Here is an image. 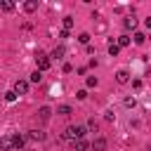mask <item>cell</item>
Here are the masks:
<instances>
[{"label":"cell","instance_id":"obj_1","mask_svg":"<svg viewBox=\"0 0 151 151\" xmlns=\"http://www.w3.org/2000/svg\"><path fill=\"white\" fill-rule=\"evenodd\" d=\"M83 134H85V127H83V125H71V127H66L64 139H73V142H78V139H83Z\"/></svg>","mask_w":151,"mask_h":151},{"label":"cell","instance_id":"obj_2","mask_svg":"<svg viewBox=\"0 0 151 151\" xmlns=\"http://www.w3.org/2000/svg\"><path fill=\"white\" fill-rule=\"evenodd\" d=\"M35 64H38V71H45V68H50V57L38 54V57H35Z\"/></svg>","mask_w":151,"mask_h":151},{"label":"cell","instance_id":"obj_3","mask_svg":"<svg viewBox=\"0 0 151 151\" xmlns=\"http://www.w3.org/2000/svg\"><path fill=\"white\" fill-rule=\"evenodd\" d=\"M28 92V83L26 80H17L14 83V94H26Z\"/></svg>","mask_w":151,"mask_h":151},{"label":"cell","instance_id":"obj_4","mask_svg":"<svg viewBox=\"0 0 151 151\" xmlns=\"http://www.w3.org/2000/svg\"><path fill=\"white\" fill-rule=\"evenodd\" d=\"M24 144H26L24 134H12V149H24Z\"/></svg>","mask_w":151,"mask_h":151},{"label":"cell","instance_id":"obj_5","mask_svg":"<svg viewBox=\"0 0 151 151\" xmlns=\"http://www.w3.org/2000/svg\"><path fill=\"white\" fill-rule=\"evenodd\" d=\"M50 116H52V109H50V106H42V109L38 111V118H40V123H47V120H50Z\"/></svg>","mask_w":151,"mask_h":151},{"label":"cell","instance_id":"obj_6","mask_svg":"<svg viewBox=\"0 0 151 151\" xmlns=\"http://www.w3.org/2000/svg\"><path fill=\"white\" fill-rule=\"evenodd\" d=\"M90 149H94V151H104V149H106V139H104V137L94 139V142L90 144Z\"/></svg>","mask_w":151,"mask_h":151},{"label":"cell","instance_id":"obj_7","mask_svg":"<svg viewBox=\"0 0 151 151\" xmlns=\"http://www.w3.org/2000/svg\"><path fill=\"white\" fill-rule=\"evenodd\" d=\"M116 80H118V83H120V85H125V83H127V80H130V73H127V71H123V68H120V71H118V73H116Z\"/></svg>","mask_w":151,"mask_h":151},{"label":"cell","instance_id":"obj_8","mask_svg":"<svg viewBox=\"0 0 151 151\" xmlns=\"http://www.w3.org/2000/svg\"><path fill=\"white\" fill-rule=\"evenodd\" d=\"M28 139H35V142H42V139H45V132H42V130H31V132H28Z\"/></svg>","mask_w":151,"mask_h":151},{"label":"cell","instance_id":"obj_9","mask_svg":"<svg viewBox=\"0 0 151 151\" xmlns=\"http://www.w3.org/2000/svg\"><path fill=\"white\" fill-rule=\"evenodd\" d=\"M35 9H38V2H35V0L24 2V12H28V14H31V12H35Z\"/></svg>","mask_w":151,"mask_h":151},{"label":"cell","instance_id":"obj_10","mask_svg":"<svg viewBox=\"0 0 151 151\" xmlns=\"http://www.w3.org/2000/svg\"><path fill=\"white\" fill-rule=\"evenodd\" d=\"M0 146H2V149H7V151H9V149H12V134H5V137H2V139H0Z\"/></svg>","mask_w":151,"mask_h":151},{"label":"cell","instance_id":"obj_11","mask_svg":"<svg viewBox=\"0 0 151 151\" xmlns=\"http://www.w3.org/2000/svg\"><path fill=\"white\" fill-rule=\"evenodd\" d=\"M76 151H90V142L78 139V142H76Z\"/></svg>","mask_w":151,"mask_h":151},{"label":"cell","instance_id":"obj_12","mask_svg":"<svg viewBox=\"0 0 151 151\" xmlns=\"http://www.w3.org/2000/svg\"><path fill=\"white\" fill-rule=\"evenodd\" d=\"M134 26H137V19H134V14L125 17V28H134Z\"/></svg>","mask_w":151,"mask_h":151},{"label":"cell","instance_id":"obj_13","mask_svg":"<svg viewBox=\"0 0 151 151\" xmlns=\"http://www.w3.org/2000/svg\"><path fill=\"white\" fill-rule=\"evenodd\" d=\"M64 54H66V50H64V47H54V50H52V57H54V59H61Z\"/></svg>","mask_w":151,"mask_h":151},{"label":"cell","instance_id":"obj_14","mask_svg":"<svg viewBox=\"0 0 151 151\" xmlns=\"http://www.w3.org/2000/svg\"><path fill=\"white\" fill-rule=\"evenodd\" d=\"M0 7H2L5 12H12V9H14V2H9V0H2V2H0Z\"/></svg>","mask_w":151,"mask_h":151},{"label":"cell","instance_id":"obj_15","mask_svg":"<svg viewBox=\"0 0 151 151\" xmlns=\"http://www.w3.org/2000/svg\"><path fill=\"white\" fill-rule=\"evenodd\" d=\"M61 24H64V31H71V28H73V19H71V17H64Z\"/></svg>","mask_w":151,"mask_h":151},{"label":"cell","instance_id":"obj_16","mask_svg":"<svg viewBox=\"0 0 151 151\" xmlns=\"http://www.w3.org/2000/svg\"><path fill=\"white\" fill-rule=\"evenodd\" d=\"M57 113H59V116H71L73 111H71V106H59V109H57Z\"/></svg>","mask_w":151,"mask_h":151},{"label":"cell","instance_id":"obj_17","mask_svg":"<svg viewBox=\"0 0 151 151\" xmlns=\"http://www.w3.org/2000/svg\"><path fill=\"white\" fill-rule=\"evenodd\" d=\"M116 45H118V47H125V45H130V38H127V35H120Z\"/></svg>","mask_w":151,"mask_h":151},{"label":"cell","instance_id":"obj_18","mask_svg":"<svg viewBox=\"0 0 151 151\" xmlns=\"http://www.w3.org/2000/svg\"><path fill=\"white\" fill-rule=\"evenodd\" d=\"M40 80H42V73L40 71H33L31 73V83H40Z\"/></svg>","mask_w":151,"mask_h":151},{"label":"cell","instance_id":"obj_19","mask_svg":"<svg viewBox=\"0 0 151 151\" xmlns=\"http://www.w3.org/2000/svg\"><path fill=\"white\" fill-rule=\"evenodd\" d=\"M118 50H120V47H118L116 42H111V45H109V54H111V57H116V54H118Z\"/></svg>","mask_w":151,"mask_h":151},{"label":"cell","instance_id":"obj_20","mask_svg":"<svg viewBox=\"0 0 151 151\" xmlns=\"http://www.w3.org/2000/svg\"><path fill=\"white\" fill-rule=\"evenodd\" d=\"M97 33H104L106 31V21H97V28H94Z\"/></svg>","mask_w":151,"mask_h":151},{"label":"cell","instance_id":"obj_21","mask_svg":"<svg viewBox=\"0 0 151 151\" xmlns=\"http://www.w3.org/2000/svg\"><path fill=\"white\" fill-rule=\"evenodd\" d=\"M144 40H146V35H144V33H134V42H137V45H142Z\"/></svg>","mask_w":151,"mask_h":151},{"label":"cell","instance_id":"obj_22","mask_svg":"<svg viewBox=\"0 0 151 151\" xmlns=\"http://www.w3.org/2000/svg\"><path fill=\"white\" fill-rule=\"evenodd\" d=\"M78 40H80L83 45H85V42H90V33H80V35H78Z\"/></svg>","mask_w":151,"mask_h":151},{"label":"cell","instance_id":"obj_23","mask_svg":"<svg viewBox=\"0 0 151 151\" xmlns=\"http://www.w3.org/2000/svg\"><path fill=\"white\" fill-rule=\"evenodd\" d=\"M17 99V94H14V90L12 92H5V101H14Z\"/></svg>","mask_w":151,"mask_h":151},{"label":"cell","instance_id":"obj_24","mask_svg":"<svg viewBox=\"0 0 151 151\" xmlns=\"http://www.w3.org/2000/svg\"><path fill=\"white\" fill-rule=\"evenodd\" d=\"M94 85H97V78L90 76V78H87V87H94Z\"/></svg>","mask_w":151,"mask_h":151},{"label":"cell","instance_id":"obj_25","mask_svg":"<svg viewBox=\"0 0 151 151\" xmlns=\"http://www.w3.org/2000/svg\"><path fill=\"white\" fill-rule=\"evenodd\" d=\"M125 106L132 109V106H134V99H132V97H125Z\"/></svg>","mask_w":151,"mask_h":151},{"label":"cell","instance_id":"obj_26","mask_svg":"<svg viewBox=\"0 0 151 151\" xmlns=\"http://www.w3.org/2000/svg\"><path fill=\"white\" fill-rule=\"evenodd\" d=\"M76 97H78V99H85V97H87V92H85V90H78V94H76Z\"/></svg>","mask_w":151,"mask_h":151},{"label":"cell","instance_id":"obj_27","mask_svg":"<svg viewBox=\"0 0 151 151\" xmlns=\"http://www.w3.org/2000/svg\"><path fill=\"white\" fill-rule=\"evenodd\" d=\"M144 24H146V28H151V17H146V21H144Z\"/></svg>","mask_w":151,"mask_h":151}]
</instances>
